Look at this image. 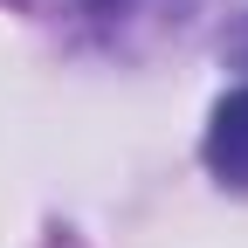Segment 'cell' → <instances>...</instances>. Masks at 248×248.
Masks as SVG:
<instances>
[{
  "label": "cell",
  "mask_w": 248,
  "mask_h": 248,
  "mask_svg": "<svg viewBox=\"0 0 248 248\" xmlns=\"http://www.w3.org/2000/svg\"><path fill=\"white\" fill-rule=\"evenodd\" d=\"M207 166L221 186L248 193V83L228 90L221 104H214V124H207Z\"/></svg>",
  "instance_id": "1"
},
{
  "label": "cell",
  "mask_w": 248,
  "mask_h": 248,
  "mask_svg": "<svg viewBox=\"0 0 248 248\" xmlns=\"http://www.w3.org/2000/svg\"><path fill=\"white\" fill-rule=\"evenodd\" d=\"M228 55H234V62H241V69H248V21H241V35H234V42H228Z\"/></svg>",
  "instance_id": "2"
}]
</instances>
